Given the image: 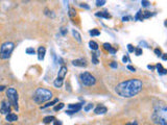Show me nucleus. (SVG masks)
Here are the masks:
<instances>
[{
    "mask_svg": "<svg viewBox=\"0 0 167 125\" xmlns=\"http://www.w3.org/2000/svg\"><path fill=\"white\" fill-rule=\"evenodd\" d=\"M107 111H108V108L106 107V106H104V105H98L97 107L94 110L95 114H97V115H102V114H106Z\"/></svg>",
    "mask_w": 167,
    "mask_h": 125,
    "instance_id": "obj_12",
    "label": "nucleus"
},
{
    "mask_svg": "<svg viewBox=\"0 0 167 125\" xmlns=\"http://www.w3.org/2000/svg\"><path fill=\"white\" fill-rule=\"evenodd\" d=\"M69 110L66 111V114L68 115H73V114L77 113L80 108H82V103H75V104H69Z\"/></svg>",
    "mask_w": 167,
    "mask_h": 125,
    "instance_id": "obj_9",
    "label": "nucleus"
},
{
    "mask_svg": "<svg viewBox=\"0 0 167 125\" xmlns=\"http://www.w3.org/2000/svg\"><path fill=\"white\" fill-rule=\"evenodd\" d=\"M122 61H123V63H126V62H128L130 60H128V57H122Z\"/></svg>",
    "mask_w": 167,
    "mask_h": 125,
    "instance_id": "obj_36",
    "label": "nucleus"
},
{
    "mask_svg": "<svg viewBox=\"0 0 167 125\" xmlns=\"http://www.w3.org/2000/svg\"><path fill=\"white\" fill-rule=\"evenodd\" d=\"M53 124H55V125H62L61 122H60V121H58V120H55V121H53Z\"/></svg>",
    "mask_w": 167,
    "mask_h": 125,
    "instance_id": "obj_38",
    "label": "nucleus"
},
{
    "mask_svg": "<svg viewBox=\"0 0 167 125\" xmlns=\"http://www.w3.org/2000/svg\"><path fill=\"white\" fill-rule=\"evenodd\" d=\"M153 120L160 125H167V108L165 106H159L155 108L153 114Z\"/></svg>",
    "mask_w": 167,
    "mask_h": 125,
    "instance_id": "obj_3",
    "label": "nucleus"
},
{
    "mask_svg": "<svg viewBox=\"0 0 167 125\" xmlns=\"http://www.w3.org/2000/svg\"><path fill=\"white\" fill-rule=\"evenodd\" d=\"M135 20H137V21H142V20H144V19H143V15H142V12H141V10H139V12L136 14V16H135Z\"/></svg>",
    "mask_w": 167,
    "mask_h": 125,
    "instance_id": "obj_21",
    "label": "nucleus"
},
{
    "mask_svg": "<svg viewBox=\"0 0 167 125\" xmlns=\"http://www.w3.org/2000/svg\"><path fill=\"white\" fill-rule=\"evenodd\" d=\"M96 17H100V18H106V19H110L111 15L107 12V10H102V12H97L95 14Z\"/></svg>",
    "mask_w": 167,
    "mask_h": 125,
    "instance_id": "obj_14",
    "label": "nucleus"
},
{
    "mask_svg": "<svg viewBox=\"0 0 167 125\" xmlns=\"http://www.w3.org/2000/svg\"><path fill=\"white\" fill-rule=\"evenodd\" d=\"M128 70H131L132 72H135V71H136V69H135V67H133V66H131V65H128Z\"/></svg>",
    "mask_w": 167,
    "mask_h": 125,
    "instance_id": "obj_35",
    "label": "nucleus"
},
{
    "mask_svg": "<svg viewBox=\"0 0 167 125\" xmlns=\"http://www.w3.org/2000/svg\"><path fill=\"white\" fill-rule=\"evenodd\" d=\"M91 108H93V104L92 103H90V104H88L87 106H85V107H84V111H89L91 110Z\"/></svg>",
    "mask_w": 167,
    "mask_h": 125,
    "instance_id": "obj_29",
    "label": "nucleus"
},
{
    "mask_svg": "<svg viewBox=\"0 0 167 125\" xmlns=\"http://www.w3.org/2000/svg\"><path fill=\"white\" fill-rule=\"evenodd\" d=\"M89 46L92 50H98V44L94 41H90L89 42Z\"/></svg>",
    "mask_w": 167,
    "mask_h": 125,
    "instance_id": "obj_19",
    "label": "nucleus"
},
{
    "mask_svg": "<svg viewBox=\"0 0 167 125\" xmlns=\"http://www.w3.org/2000/svg\"><path fill=\"white\" fill-rule=\"evenodd\" d=\"M90 34L92 37H96L100 34V31H99L98 29H92V30H90Z\"/></svg>",
    "mask_w": 167,
    "mask_h": 125,
    "instance_id": "obj_24",
    "label": "nucleus"
},
{
    "mask_svg": "<svg viewBox=\"0 0 167 125\" xmlns=\"http://www.w3.org/2000/svg\"><path fill=\"white\" fill-rule=\"evenodd\" d=\"M45 52H46V49H45V47H39V49H38V58H39V61H43L45 57Z\"/></svg>",
    "mask_w": 167,
    "mask_h": 125,
    "instance_id": "obj_11",
    "label": "nucleus"
},
{
    "mask_svg": "<svg viewBox=\"0 0 167 125\" xmlns=\"http://www.w3.org/2000/svg\"><path fill=\"white\" fill-rule=\"evenodd\" d=\"M141 4H142V6H149V5L150 4V2L149 1H145V0H142L141 1Z\"/></svg>",
    "mask_w": 167,
    "mask_h": 125,
    "instance_id": "obj_32",
    "label": "nucleus"
},
{
    "mask_svg": "<svg viewBox=\"0 0 167 125\" xmlns=\"http://www.w3.org/2000/svg\"><path fill=\"white\" fill-rule=\"evenodd\" d=\"M6 97H7V101L10 102V105L14 106V108L16 111L19 110V105H18V92L16 91L14 88H9L6 90Z\"/></svg>",
    "mask_w": 167,
    "mask_h": 125,
    "instance_id": "obj_5",
    "label": "nucleus"
},
{
    "mask_svg": "<svg viewBox=\"0 0 167 125\" xmlns=\"http://www.w3.org/2000/svg\"><path fill=\"white\" fill-rule=\"evenodd\" d=\"M72 34H73V37L77 40V41H79V42H82V39H80V34L79 33V31L75 30V29H74V30H72Z\"/></svg>",
    "mask_w": 167,
    "mask_h": 125,
    "instance_id": "obj_22",
    "label": "nucleus"
},
{
    "mask_svg": "<svg viewBox=\"0 0 167 125\" xmlns=\"http://www.w3.org/2000/svg\"><path fill=\"white\" fill-rule=\"evenodd\" d=\"M33 98L37 104H41V103H44L46 102V101H49L51 98H52V93L47 89L40 88V89H38L37 91L35 92Z\"/></svg>",
    "mask_w": 167,
    "mask_h": 125,
    "instance_id": "obj_2",
    "label": "nucleus"
},
{
    "mask_svg": "<svg viewBox=\"0 0 167 125\" xmlns=\"http://www.w3.org/2000/svg\"><path fill=\"white\" fill-rule=\"evenodd\" d=\"M128 52H134L135 51V47L132 44L128 45Z\"/></svg>",
    "mask_w": 167,
    "mask_h": 125,
    "instance_id": "obj_31",
    "label": "nucleus"
},
{
    "mask_svg": "<svg viewBox=\"0 0 167 125\" xmlns=\"http://www.w3.org/2000/svg\"><path fill=\"white\" fill-rule=\"evenodd\" d=\"M72 65L75 66V67H87V61L85 58H79V60H74L72 62Z\"/></svg>",
    "mask_w": 167,
    "mask_h": 125,
    "instance_id": "obj_10",
    "label": "nucleus"
},
{
    "mask_svg": "<svg viewBox=\"0 0 167 125\" xmlns=\"http://www.w3.org/2000/svg\"><path fill=\"white\" fill-rule=\"evenodd\" d=\"M15 45L13 42H4L0 47V58L1 60H7L12 52L14 51Z\"/></svg>",
    "mask_w": 167,
    "mask_h": 125,
    "instance_id": "obj_4",
    "label": "nucleus"
},
{
    "mask_svg": "<svg viewBox=\"0 0 167 125\" xmlns=\"http://www.w3.org/2000/svg\"><path fill=\"white\" fill-rule=\"evenodd\" d=\"M128 19H130V17H123V18H122V21H124V22H125V21H128Z\"/></svg>",
    "mask_w": 167,
    "mask_h": 125,
    "instance_id": "obj_41",
    "label": "nucleus"
},
{
    "mask_svg": "<svg viewBox=\"0 0 167 125\" xmlns=\"http://www.w3.org/2000/svg\"><path fill=\"white\" fill-rule=\"evenodd\" d=\"M98 55L99 53H96V52H92V63L94 65H97L98 64Z\"/></svg>",
    "mask_w": 167,
    "mask_h": 125,
    "instance_id": "obj_18",
    "label": "nucleus"
},
{
    "mask_svg": "<svg viewBox=\"0 0 167 125\" xmlns=\"http://www.w3.org/2000/svg\"><path fill=\"white\" fill-rule=\"evenodd\" d=\"M135 53H136V55L137 57H139V55H141L142 54V49L141 48H135Z\"/></svg>",
    "mask_w": 167,
    "mask_h": 125,
    "instance_id": "obj_28",
    "label": "nucleus"
},
{
    "mask_svg": "<svg viewBox=\"0 0 167 125\" xmlns=\"http://www.w3.org/2000/svg\"><path fill=\"white\" fill-rule=\"evenodd\" d=\"M110 67L111 68H114V69H116L118 68V64L116 62H112L111 64H110Z\"/></svg>",
    "mask_w": 167,
    "mask_h": 125,
    "instance_id": "obj_33",
    "label": "nucleus"
},
{
    "mask_svg": "<svg viewBox=\"0 0 167 125\" xmlns=\"http://www.w3.org/2000/svg\"><path fill=\"white\" fill-rule=\"evenodd\" d=\"M104 3H106V1H104V0H101V1H96V5H97V6H101V5H104Z\"/></svg>",
    "mask_w": 167,
    "mask_h": 125,
    "instance_id": "obj_34",
    "label": "nucleus"
},
{
    "mask_svg": "<svg viewBox=\"0 0 167 125\" xmlns=\"http://www.w3.org/2000/svg\"><path fill=\"white\" fill-rule=\"evenodd\" d=\"M55 120V118L53 116H47L43 119V122H44L45 124H48V123H50V122H53Z\"/></svg>",
    "mask_w": 167,
    "mask_h": 125,
    "instance_id": "obj_17",
    "label": "nucleus"
},
{
    "mask_svg": "<svg viewBox=\"0 0 167 125\" xmlns=\"http://www.w3.org/2000/svg\"><path fill=\"white\" fill-rule=\"evenodd\" d=\"M162 58H163V61H166V60H167V57H166V54H163Z\"/></svg>",
    "mask_w": 167,
    "mask_h": 125,
    "instance_id": "obj_43",
    "label": "nucleus"
},
{
    "mask_svg": "<svg viewBox=\"0 0 167 125\" xmlns=\"http://www.w3.org/2000/svg\"><path fill=\"white\" fill-rule=\"evenodd\" d=\"M104 48L106 49V50H108V51H109L110 53H112V54H115V53H116V49L113 48L112 45L109 44V43H104Z\"/></svg>",
    "mask_w": 167,
    "mask_h": 125,
    "instance_id": "obj_15",
    "label": "nucleus"
},
{
    "mask_svg": "<svg viewBox=\"0 0 167 125\" xmlns=\"http://www.w3.org/2000/svg\"><path fill=\"white\" fill-rule=\"evenodd\" d=\"M58 101H59V99H55V100H52V101H51V102H48L47 104H45L44 106H42L41 108H43V110H44V108H46V107H49V106L55 105V103H58Z\"/></svg>",
    "mask_w": 167,
    "mask_h": 125,
    "instance_id": "obj_20",
    "label": "nucleus"
},
{
    "mask_svg": "<svg viewBox=\"0 0 167 125\" xmlns=\"http://www.w3.org/2000/svg\"><path fill=\"white\" fill-rule=\"evenodd\" d=\"M75 15H76V12H75V10L74 9H70L69 10V16L71 18H73L75 17Z\"/></svg>",
    "mask_w": 167,
    "mask_h": 125,
    "instance_id": "obj_26",
    "label": "nucleus"
},
{
    "mask_svg": "<svg viewBox=\"0 0 167 125\" xmlns=\"http://www.w3.org/2000/svg\"><path fill=\"white\" fill-rule=\"evenodd\" d=\"M143 88V84L141 80L137 78L128 79V80L120 82L119 84H117V87L115 88V92L117 93V95H119L120 97L123 98H131L136 96L138 93L141 91Z\"/></svg>",
    "mask_w": 167,
    "mask_h": 125,
    "instance_id": "obj_1",
    "label": "nucleus"
},
{
    "mask_svg": "<svg viewBox=\"0 0 167 125\" xmlns=\"http://www.w3.org/2000/svg\"><path fill=\"white\" fill-rule=\"evenodd\" d=\"M155 53L157 57H161V55H162V51H161V49H159V48L155 49Z\"/></svg>",
    "mask_w": 167,
    "mask_h": 125,
    "instance_id": "obj_30",
    "label": "nucleus"
},
{
    "mask_svg": "<svg viewBox=\"0 0 167 125\" xmlns=\"http://www.w3.org/2000/svg\"><path fill=\"white\" fill-rule=\"evenodd\" d=\"M63 107H64V103H59L58 105L55 106V108H53V110H55V111H58L62 110V108H63Z\"/></svg>",
    "mask_w": 167,
    "mask_h": 125,
    "instance_id": "obj_25",
    "label": "nucleus"
},
{
    "mask_svg": "<svg viewBox=\"0 0 167 125\" xmlns=\"http://www.w3.org/2000/svg\"><path fill=\"white\" fill-rule=\"evenodd\" d=\"M62 33H63L64 34V36H65V34H66V33H67V29L66 28H62Z\"/></svg>",
    "mask_w": 167,
    "mask_h": 125,
    "instance_id": "obj_39",
    "label": "nucleus"
},
{
    "mask_svg": "<svg viewBox=\"0 0 167 125\" xmlns=\"http://www.w3.org/2000/svg\"><path fill=\"white\" fill-rule=\"evenodd\" d=\"M4 89H5V87H4V86H0V92L3 91Z\"/></svg>",
    "mask_w": 167,
    "mask_h": 125,
    "instance_id": "obj_42",
    "label": "nucleus"
},
{
    "mask_svg": "<svg viewBox=\"0 0 167 125\" xmlns=\"http://www.w3.org/2000/svg\"><path fill=\"white\" fill-rule=\"evenodd\" d=\"M126 125H138V124H137L136 121H134V122H131V123H128Z\"/></svg>",
    "mask_w": 167,
    "mask_h": 125,
    "instance_id": "obj_40",
    "label": "nucleus"
},
{
    "mask_svg": "<svg viewBox=\"0 0 167 125\" xmlns=\"http://www.w3.org/2000/svg\"><path fill=\"white\" fill-rule=\"evenodd\" d=\"M155 67H153V66H149V69H153Z\"/></svg>",
    "mask_w": 167,
    "mask_h": 125,
    "instance_id": "obj_44",
    "label": "nucleus"
},
{
    "mask_svg": "<svg viewBox=\"0 0 167 125\" xmlns=\"http://www.w3.org/2000/svg\"><path fill=\"white\" fill-rule=\"evenodd\" d=\"M79 79L82 84L86 87H92L96 84V79L92 74L89 72H84L79 75Z\"/></svg>",
    "mask_w": 167,
    "mask_h": 125,
    "instance_id": "obj_6",
    "label": "nucleus"
},
{
    "mask_svg": "<svg viewBox=\"0 0 167 125\" xmlns=\"http://www.w3.org/2000/svg\"><path fill=\"white\" fill-rule=\"evenodd\" d=\"M5 125H12V124H9V123H7V124H5Z\"/></svg>",
    "mask_w": 167,
    "mask_h": 125,
    "instance_id": "obj_45",
    "label": "nucleus"
},
{
    "mask_svg": "<svg viewBox=\"0 0 167 125\" xmlns=\"http://www.w3.org/2000/svg\"><path fill=\"white\" fill-rule=\"evenodd\" d=\"M12 111V106H10V102L7 100H2L1 101V105H0V113L2 115H7L10 113Z\"/></svg>",
    "mask_w": 167,
    "mask_h": 125,
    "instance_id": "obj_8",
    "label": "nucleus"
},
{
    "mask_svg": "<svg viewBox=\"0 0 167 125\" xmlns=\"http://www.w3.org/2000/svg\"><path fill=\"white\" fill-rule=\"evenodd\" d=\"M35 52H36V51H35V49L33 48V47H29V48H27V49H26V53H27V54H35Z\"/></svg>",
    "mask_w": 167,
    "mask_h": 125,
    "instance_id": "obj_27",
    "label": "nucleus"
},
{
    "mask_svg": "<svg viewBox=\"0 0 167 125\" xmlns=\"http://www.w3.org/2000/svg\"><path fill=\"white\" fill-rule=\"evenodd\" d=\"M142 15H143V19H149V18H150L153 14H152L150 12H142Z\"/></svg>",
    "mask_w": 167,
    "mask_h": 125,
    "instance_id": "obj_23",
    "label": "nucleus"
},
{
    "mask_svg": "<svg viewBox=\"0 0 167 125\" xmlns=\"http://www.w3.org/2000/svg\"><path fill=\"white\" fill-rule=\"evenodd\" d=\"M156 68H157V70H158V73H159V74H161V75H164V74H166V73H167L166 69H165V68H163V66L161 65V64H158V65L156 66Z\"/></svg>",
    "mask_w": 167,
    "mask_h": 125,
    "instance_id": "obj_16",
    "label": "nucleus"
},
{
    "mask_svg": "<svg viewBox=\"0 0 167 125\" xmlns=\"http://www.w3.org/2000/svg\"><path fill=\"white\" fill-rule=\"evenodd\" d=\"M67 67L65 66H62L61 69L59 70V73H58V77L55 79L53 81V86L55 88H61L63 86V82H64V78H65L66 74H67Z\"/></svg>",
    "mask_w": 167,
    "mask_h": 125,
    "instance_id": "obj_7",
    "label": "nucleus"
},
{
    "mask_svg": "<svg viewBox=\"0 0 167 125\" xmlns=\"http://www.w3.org/2000/svg\"><path fill=\"white\" fill-rule=\"evenodd\" d=\"M79 5H80V6H82V7H85V9L89 10V6H88V5L86 4V3H82V4H79Z\"/></svg>",
    "mask_w": 167,
    "mask_h": 125,
    "instance_id": "obj_37",
    "label": "nucleus"
},
{
    "mask_svg": "<svg viewBox=\"0 0 167 125\" xmlns=\"http://www.w3.org/2000/svg\"><path fill=\"white\" fill-rule=\"evenodd\" d=\"M5 119H6V121H9V122H15L18 120V116L14 113H10L6 115Z\"/></svg>",
    "mask_w": 167,
    "mask_h": 125,
    "instance_id": "obj_13",
    "label": "nucleus"
}]
</instances>
